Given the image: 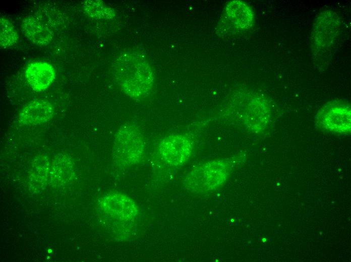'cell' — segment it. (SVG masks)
<instances>
[{"instance_id":"10","label":"cell","mask_w":351,"mask_h":262,"mask_svg":"<svg viewBox=\"0 0 351 262\" xmlns=\"http://www.w3.org/2000/svg\"><path fill=\"white\" fill-rule=\"evenodd\" d=\"M21 28L24 35L36 44L46 45L53 39L52 30L41 20L34 16L24 19Z\"/></svg>"},{"instance_id":"2","label":"cell","mask_w":351,"mask_h":262,"mask_svg":"<svg viewBox=\"0 0 351 262\" xmlns=\"http://www.w3.org/2000/svg\"><path fill=\"white\" fill-rule=\"evenodd\" d=\"M233 168L230 159L206 161L193 168L184 180L185 187L193 193H203L221 187Z\"/></svg>"},{"instance_id":"11","label":"cell","mask_w":351,"mask_h":262,"mask_svg":"<svg viewBox=\"0 0 351 262\" xmlns=\"http://www.w3.org/2000/svg\"><path fill=\"white\" fill-rule=\"evenodd\" d=\"M226 13L234 25L241 29L249 28L253 22V12L247 4L241 1L229 2L226 8Z\"/></svg>"},{"instance_id":"9","label":"cell","mask_w":351,"mask_h":262,"mask_svg":"<svg viewBox=\"0 0 351 262\" xmlns=\"http://www.w3.org/2000/svg\"><path fill=\"white\" fill-rule=\"evenodd\" d=\"M53 112L50 102L42 99L35 100L29 102L20 111L18 120L23 124L39 125L49 121Z\"/></svg>"},{"instance_id":"5","label":"cell","mask_w":351,"mask_h":262,"mask_svg":"<svg viewBox=\"0 0 351 262\" xmlns=\"http://www.w3.org/2000/svg\"><path fill=\"white\" fill-rule=\"evenodd\" d=\"M350 105L342 101H332L324 105L317 114L316 123L321 128L336 133L350 131Z\"/></svg>"},{"instance_id":"8","label":"cell","mask_w":351,"mask_h":262,"mask_svg":"<svg viewBox=\"0 0 351 262\" xmlns=\"http://www.w3.org/2000/svg\"><path fill=\"white\" fill-rule=\"evenodd\" d=\"M25 76L32 89L36 92H41L47 89L53 82L55 72L50 63L36 61L27 66Z\"/></svg>"},{"instance_id":"13","label":"cell","mask_w":351,"mask_h":262,"mask_svg":"<svg viewBox=\"0 0 351 262\" xmlns=\"http://www.w3.org/2000/svg\"><path fill=\"white\" fill-rule=\"evenodd\" d=\"M19 39V35L14 25L7 19H0V46L7 48L15 45Z\"/></svg>"},{"instance_id":"3","label":"cell","mask_w":351,"mask_h":262,"mask_svg":"<svg viewBox=\"0 0 351 262\" xmlns=\"http://www.w3.org/2000/svg\"><path fill=\"white\" fill-rule=\"evenodd\" d=\"M145 151L143 135L139 127L132 123L121 125L114 136L112 156L115 164L126 167L138 163Z\"/></svg>"},{"instance_id":"1","label":"cell","mask_w":351,"mask_h":262,"mask_svg":"<svg viewBox=\"0 0 351 262\" xmlns=\"http://www.w3.org/2000/svg\"><path fill=\"white\" fill-rule=\"evenodd\" d=\"M114 71L120 88L131 98L144 99L153 90L154 75L148 61L141 53H124L116 61Z\"/></svg>"},{"instance_id":"6","label":"cell","mask_w":351,"mask_h":262,"mask_svg":"<svg viewBox=\"0 0 351 262\" xmlns=\"http://www.w3.org/2000/svg\"><path fill=\"white\" fill-rule=\"evenodd\" d=\"M158 148L161 157L166 163L180 166L189 159L193 151V142L185 134H172L161 141Z\"/></svg>"},{"instance_id":"4","label":"cell","mask_w":351,"mask_h":262,"mask_svg":"<svg viewBox=\"0 0 351 262\" xmlns=\"http://www.w3.org/2000/svg\"><path fill=\"white\" fill-rule=\"evenodd\" d=\"M340 22L335 14L327 11L317 17L312 31L311 47L315 55H328L338 35Z\"/></svg>"},{"instance_id":"7","label":"cell","mask_w":351,"mask_h":262,"mask_svg":"<svg viewBox=\"0 0 351 262\" xmlns=\"http://www.w3.org/2000/svg\"><path fill=\"white\" fill-rule=\"evenodd\" d=\"M102 207L111 216L123 221L134 219L139 210L136 203L128 196L113 193L107 195L102 200Z\"/></svg>"},{"instance_id":"12","label":"cell","mask_w":351,"mask_h":262,"mask_svg":"<svg viewBox=\"0 0 351 262\" xmlns=\"http://www.w3.org/2000/svg\"><path fill=\"white\" fill-rule=\"evenodd\" d=\"M83 8L85 12L93 18L109 19L114 16V10L101 1H86L83 3Z\"/></svg>"}]
</instances>
